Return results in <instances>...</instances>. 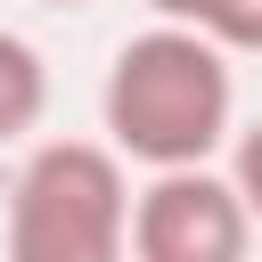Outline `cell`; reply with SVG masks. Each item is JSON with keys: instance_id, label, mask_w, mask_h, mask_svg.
<instances>
[{"instance_id": "cell-7", "label": "cell", "mask_w": 262, "mask_h": 262, "mask_svg": "<svg viewBox=\"0 0 262 262\" xmlns=\"http://www.w3.org/2000/svg\"><path fill=\"white\" fill-rule=\"evenodd\" d=\"M147 8H156V16H180V25H205V16H213V0H147Z\"/></svg>"}, {"instance_id": "cell-3", "label": "cell", "mask_w": 262, "mask_h": 262, "mask_svg": "<svg viewBox=\"0 0 262 262\" xmlns=\"http://www.w3.org/2000/svg\"><path fill=\"white\" fill-rule=\"evenodd\" d=\"M254 205L237 172L213 164H164L131 196V254L139 262H237L254 246Z\"/></svg>"}, {"instance_id": "cell-1", "label": "cell", "mask_w": 262, "mask_h": 262, "mask_svg": "<svg viewBox=\"0 0 262 262\" xmlns=\"http://www.w3.org/2000/svg\"><path fill=\"white\" fill-rule=\"evenodd\" d=\"M98 123L147 172H164V164H213L237 139V74H229V49L205 25L156 16L147 33H131L115 49V66L98 82Z\"/></svg>"}, {"instance_id": "cell-4", "label": "cell", "mask_w": 262, "mask_h": 262, "mask_svg": "<svg viewBox=\"0 0 262 262\" xmlns=\"http://www.w3.org/2000/svg\"><path fill=\"white\" fill-rule=\"evenodd\" d=\"M41 115H49V57H41L25 33L0 25V147L33 139Z\"/></svg>"}, {"instance_id": "cell-6", "label": "cell", "mask_w": 262, "mask_h": 262, "mask_svg": "<svg viewBox=\"0 0 262 262\" xmlns=\"http://www.w3.org/2000/svg\"><path fill=\"white\" fill-rule=\"evenodd\" d=\"M229 172H237V188H246V205H254V221H262V123H246V131L229 139Z\"/></svg>"}, {"instance_id": "cell-5", "label": "cell", "mask_w": 262, "mask_h": 262, "mask_svg": "<svg viewBox=\"0 0 262 262\" xmlns=\"http://www.w3.org/2000/svg\"><path fill=\"white\" fill-rule=\"evenodd\" d=\"M205 33H213L229 57H262V0H213Z\"/></svg>"}, {"instance_id": "cell-8", "label": "cell", "mask_w": 262, "mask_h": 262, "mask_svg": "<svg viewBox=\"0 0 262 262\" xmlns=\"http://www.w3.org/2000/svg\"><path fill=\"white\" fill-rule=\"evenodd\" d=\"M49 8H82V0H49Z\"/></svg>"}, {"instance_id": "cell-2", "label": "cell", "mask_w": 262, "mask_h": 262, "mask_svg": "<svg viewBox=\"0 0 262 262\" xmlns=\"http://www.w3.org/2000/svg\"><path fill=\"white\" fill-rule=\"evenodd\" d=\"M131 156L115 139H41L8 180V262L131 254Z\"/></svg>"}]
</instances>
